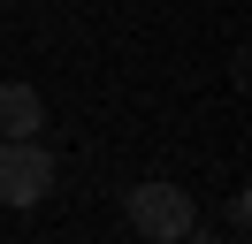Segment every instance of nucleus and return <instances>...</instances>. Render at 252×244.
<instances>
[{
    "label": "nucleus",
    "mask_w": 252,
    "mask_h": 244,
    "mask_svg": "<svg viewBox=\"0 0 252 244\" xmlns=\"http://www.w3.org/2000/svg\"><path fill=\"white\" fill-rule=\"evenodd\" d=\"M123 214H130V229H138L145 244H176L191 221H199V206H191V191L184 183H168V176H153V183H138V191L123 198Z\"/></svg>",
    "instance_id": "nucleus-1"
},
{
    "label": "nucleus",
    "mask_w": 252,
    "mask_h": 244,
    "mask_svg": "<svg viewBox=\"0 0 252 244\" xmlns=\"http://www.w3.org/2000/svg\"><path fill=\"white\" fill-rule=\"evenodd\" d=\"M54 191V152L38 137H0V206H38Z\"/></svg>",
    "instance_id": "nucleus-2"
},
{
    "label": "nucleus",
    "mask_w": 252,
    "mask_h": 244,
    "mask_svg": "<svg viewBox=\"0 0 252 244\" xmlns=\"http://www.w3.org/2000/svg\"><path fill=\"white\" fill-rule=\"evenodd\" d=\"M46 130V99L31 84H0V137H38Z\"/></svg>",
    "instance_id": "nucleus-3"
},
{
    "label": "nucleus",
    "mask_w": 252,
    "mask_h": 244,
    "mask_svg": "<svg viewBox=\"0 0 252 244\" xmlns=\"http://www.w3.org/2000/svg\"><path fill=\"white\" fill-rule=\"evenodd\" d=\"M176 244H237V237H206V229L191 221V229H184V237H176Z\"/></svg>",
    "instance_id": "nucleus-4"
}]
</instances>
